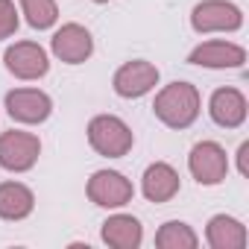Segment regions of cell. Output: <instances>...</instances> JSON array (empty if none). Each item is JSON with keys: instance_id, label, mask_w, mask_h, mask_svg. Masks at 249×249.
I'll use <instances>...</instances> for the list:
<instances>
[{"instance_id": "3", "label": "cell", "mask_w": 249, "mask_h": 249, "mask_svg": "<svg viewBox=\"0 0 249 249\" xmlns=\"http://www.w3.org/2000/svg\"><path fill=\"white\" fill-rule=\"evenodd\" d=\"M191 173L199 185H217L226 179L229 161H226V150L214 141H202L191 150Z\"/></svg>"}, {"instance_id": "4", "label": "cell", "mask_w": 249, "mask_h": 249, "mask_svg": "<svg viewBox=\"0 0 249 249\" xmlns=\"http://www.w3.org/2000/svg\"><path fill=\"white\" fill-rule=\"evenodd\" d=\"M41 153V144L30 132H6L0 135V164L6 170H30Z\"/></svg>"}, {"instance_id": "8", "label": "cell", "mask_w": 249, "mask_h": 249, "mask_svg": "<svg viewBox=\"0 0 249 249\" xmlns=\"http://www.w3.org/2000/svg\"><path fill=\"white\" fill-rule=\"evenodd\" d=\"M94 50V41H91V33L79 24H65L56 36H53V53L68 62V65H79L91 56Z\"/></svg>"}, {"instance_id": "11", "label": "cell", "mask_w": 249, "mask_h": 249, "mask_svg": "<svg viewBox=\"0 0 249 249\" xmlns=\"http://www.w3.org/2000/svg\"><path fill=\"white\" fill-rule=\"evenodd\" d=\"M194 65H205V68H237L246 62L243 47L229 44V41H205L191 53Z\"/></svg>"}, {"instance_id": "20", "label": "cell", "mask_w": 249, "mask_h": 249, "mask_svg": "<svg viewBox=\"0 0 249 249\" xmlns=\"http://www.w3.org/2000/svg\"><path fill=\"white\" fill-rule=\"evenodd\" d=\"M94 3H106V0H94Z\"/></svg>"}, {"instance_id": "16", "label": "cell", "mask_w": 249, "mask_h": 249, "mask_svg": "<svg viewBox=\"0 0 249 249\" xmlns=\"http://www.w3.org/2000/svg\"><path fill=\"white\" fill-rule=\"evenodd\" d=\"M208 243L214 249H243L246 246V231L237 220L220 214L208 223Z\"/></svg>"}, {"instance_id": "9", "label": "cell", "mask_w": 249, "mask_h": 249, "mask_svg": "<svg viewBox=\"0 0 249 249\" xmlns=\"http://www.w3.org/2000/svg\"><path fill=\"white\" fill-rule=\"evenodd\" d=\"M159 82V71L156 65L150 62H129V65H123L117 73H114V91L120 97H144L153 85Z\"/></svg>"}, {"instance_id": "14", "label": "cell", "mask_w": 249, "mask_h": 249, "mask_svg": "<svg viewBox=\"0 0 249 249\" xmlns=\"http://www.w3.org/2000/svg\"><path fill=\"white\" fill-rule=\"evenodd\" d=\"M103 240L108 246H117V249H132L141 243V223L135 217L117 214V217L103 223Z\"/></svg>"}, {"instance_id": "17", "label": "cell", "mask_w": 249, "mask_h": 249, "mask_svg": "<svg viewBox=\"0 0 249 249\" xmlns=\"http://www.w3.org/2000/svg\"><path fill=\"white\" fill-rule=\"evenodd\" d=\"M156 246H161V249H194L196 234L185 223H164L161 231L156 234Z\"/></svg>"}, {"instance_id": "19", "label": "cell", "mask_w": 249, "mask_h": 249, "mask_svg": "<svg viewBox=\"0 0 249 249\" xmlns=\"http://www.w3.org/2000/svg\"><path fill=\"white\" fill-rule=\"evenodd\" d=\"M18 30V15L12 0H0V38H9Z\"/></svg>"}, {"instance_id": "10", "label": "cell", "mask_w": 249, "mask_h": 249, "mask_svg": "<svg viewBox=\"0 0 249 249\" xmlns=\"http://www.w3.org/2000/svg\"><path fill=\"white\" fill-rule=\"evenodd\" d=\"M6 108L21 123H41L50 114V97L36 88H18L6 94Z\"/></svg>"}, {"instance_id": "18", "label": "cell", "mask_w": 249, "mask_h": 249, "mask_svg": "<svg viewBox=\"0 0 249 249\" xmlns=\"http://www.w3.org/2000/svg\"><path fill=\"white\" fill-rule=\"evenodd\" d=\"M24 3V12H27V21L36 27V30H47L56 24V3L53 0H21Z\"/></svg>"}, {"instance_id": "13", "label": "cell", "mask_w": 249, "mask_h": 249, "mask_svg": "<svg viewBox=\"0 0 249 249\" xmlns=\"http://www.w3.org/2000/svg\"><path fill=\"white\" fill-rule=\"evenodd\" d=\"M176 191H179V176H176V170L170 164L159 161V164L147 167V173H144V196L150 202H167V199L176 196Z\"/></svg>"}, {"instance_id": "15", "label": "cell", "mask_w": 249, "mask_h": 249, "mask_svg": "<svg viewBox=\"0 0 249 249\" xmlns=\"http://www.w3.org/2000/svg\"><path fill=\"white\" fill-rule=\"evenodd\" d=\"M33 191L18 185V182H3L0 185V217L3 220H24L33 211Z\"/></svg>"}, {"instance_id": "1", "label": "cell", "mask_w": 249, "mask_h": 249, "mask_svg": "<svg viewBox=\"0 0 249 249\" xmlns=\"http://www.w3.org/2000/svg\"><path fill=\"white\" fill-rule=\"evenodd\" d=\"M153 111H156L159 120L167 123V126L185 129V126H191V123L196 120V114H199V94L188 82H173V85H167L156 97Z\"/></svg>"}, {"instance_id": "5", "label": "cell", "mask_w": 249, "mask_h": 249, "mask_svg": "<svg viewBox=\"0 0 249 249\" xmlns=\"http://www.w3.org/2000/svg\"><path fill=\"white\" fill-rule=\"evenodd\" d=\"M88 196H91V202L106 205V208L126 205V202L132 199V182L123 179V176L114 173V170H100V173H94L91 182H88Z\"/></svg>"}, {"instance_id": "2", "label": "cell", "mask_w": 249, "mask_h": 249, "mask_svg": "<svg viewBox=\"0 0 249 249\" xmlns=\"http://www.w3.org/2000/svg\"><path fill=\"white\" fill-rule=\"evenodd\" d=\"M88 141H91V147L100 156H108V159H120V156H126L132 150V132H129V126L120 117H111V114H100V117L91 120Z\"/></svg>"}, {"instance_id": "12", "label": "cell", "mask_w": 249, "mask_h": 249, "mask_svg": "<svg viewBox=\"0 0 249 249\" xmlns=\"http://www.w3.org/2000/svg\"><path fill=\"white\" fill-rule=\"evenodd\" d=\"M211 117H214V123L229 126V129L240 126V123L246 120V100H243V94L234 91V88L214 91V97H211Z\"/></svg>"}, {"instance_id": "7", "label": "cell", "mask_w": 249, "mask_h": 249, "mask_svg": "<svg viewBox=\"0 0 249 249\" xmlns=\"http://www.w3.org/2000/svg\"><path fill=\"white\" fill-rule=\"evenodd\" d=\"M240 9L231 3H223V0H205L194 9V30L196 33H211V30H237L240 27Z\"/></svg>"}, {"instance_id": "6", "label": "cell", "mask_w": 249, "mask_h": 249, "mask_svg": "<svg viewBox=\"0 0 249 249\" xmlns=\"http://www.w3.org/2000/svg\"><path fill=\"white\" fill-rule=\"evenodd\" d=\"M3 62H6V68H9L15 76H21V79H38V76H44L47 68H50L47 53H44L38 44H33V41H18V44H12V47L6 50Z\"/></svg>"}]
</instances>
